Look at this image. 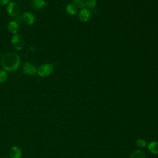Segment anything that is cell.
Returning <instances> with one entry per match:
<instances>
[{"mask_svg": "<svg viewBox=\"0 0 158 158\" xmlns=\"http://www.w3.org/2000/svg\"><path fill=\"white\" fill-rule=\"evenodd\" d=\"M10 0H0V5H5L9 2Z\"/></svg>", "mask_w": 158, "mask_h": 158, "instance_id": "cell-18", "label": "cell"}, {"mask_svg": "<svg viewBox=\"0 0 158 158\" xmlns=\"http://www.w3.org/2000/svg\"><path fill=\"white\" fill-rule=\"evenodd\" d=\"M130 158H146V154L141 150H136L131 154Z\"/></svg>", "mask_w": 158, "mask_h": 158, "instance_id": "cell-13", "label": "cell"}, {"mask_svg": "<svg viewBox=\"0 0 158 158\" xmlns=\"http://www.w3.org/2000/svg\"><path fill=\"white\" fill-rule=\"evenodd\" d=\"M12 45L17 51H20L23 49L25 46V39L23 36L19 33L14 34L11 39Z\"/></svg>", "mask_w": 158, "mask_h": 158, "instance_id": "cell-2", "label": "cell"}, {"mask_svg": "<svg viewBox=\"0 0 158 158\" xmlns=\"http://www.w3.org/2000/svg\"><path fill=\"white\" fill-rule=\"evenodd\" d=\"M48 2L45 0H31V6L36 10H40L46 7Z\"/></svg>", "mask_w": 158, "mask_h": 158, "instance_id": "cell-7", "label": "cell"}, {"mask_svg": "<svg viewBox=\"0 0 158 158\" xmlns=\"http://www.w3.org/2000/svg\"><path fill=\"white\" fill-rule=\"evenodd\" d=\"M7 29L9 32H10L12 34H16L17 33L19 30V24L15 22V21H10L9 22L7 25Z\"/></svg>", "mask_w": 158, "mask_h": 158, "instance_id": "cell-10", "label": "cell"}, {"mask_svg": "<svg viewBox=\"0 0 158 158\" xmlns=\"http://www.w3.org/2000/svg\"><path fill=\"white\" fill-rule=\"evenodd\" d=\"M9 155L11 158H20L22 156V151L17 146H13L9 151Z\"/></svg>", "mask_w": 158, "mask_h": 158, "instance_id": "cell-9", "label": "cell"}, {"mask_svg": "<svg viewBox=\"0 0 158 158\" xmlns=\"http://www.w3.org/2000/svg\"><path fill=\"white\" fill-rule=\"evenodd\" d=\"M20 63L19 56L14 52H8L4 54L1 59V65L6 71L12 72L17 70Z\"/></svg>", "mask_w": 158, "mask_h": 158, "instance_id": "cell-1", "label": "cell"}, {"mask_svg": "<svg viewBox=\"0 0 158 158\" xmlns=\"http://www.w3.org/2000/svg\"><path fill=\"white\" fill-rule=\"evenodd\" d=\"M136 145L139 148H144L146 146V142L143 139H139L136 141Z\"/></svg>", "mask_w": 158, "mask_h": 158, "instance_id": "cell-17", "label": "cell"}, {"mask_svg": "<svg viewBox=\"0 0 158 158\" xmlns=\"http://www.w3.org/2000/svg\"><path fill=\"white\" fill-rule=\"evenodd\" d=\"M19 10L20 8L19 5L15 2H11L9 3L6 8V11L7 14L12 17L16 16L19 14Z\"/></svg>", "mask_w": 158, "mask_h": 158, "instance_id": "cell-4", "label": "cell"}, {"mask_svg": "<svg viewBox=\"0 0 158 158\" xmlns=\"http://www.w3.org/2000/svg\"><path fill=\"white\" fill-rule=\"evenodd\" d=\"M7 78V74L6 70H0V83H4Z\"/></svg>", "mask_w": 158, "mask_h": 158, "instance_id": "cell-15", "label": "cell"}, {"mask_svg": "<svg viewBox=\"0 0 158 158\" xmlns=\"http://www.w3.org/2000/svg\"><path fill=\"white\" fill-rule=\"evenodd\" d=\"M91 17L90 11L85 8H83L78 13V18L80 21L86 22L89 20Z\"/></svg>", "mask_w": 158, "mask_h": 158, "instance_id": "cell-6", "label": "cell"}, {"mask_svg": "<svg viewBox=\"0 0 158 158\" xmlns=\"http://www.w3.org/2000/svg\"><path fill=\"white\" fill-rule=\"evenodd\" d=\"M66 11L70 15H75L77 12V7L74 4H69L66 6Z\"/></svg>", "mask_w": 158, "mask_h": 158, "instance_id": "cell-12", "label": "cell"}, {"mask_svg": "<svg viewBox=\"0 0 158 158\" xmlns=\"http://www.w3.org/2000/svg\"><path fill=\"white\" fill-rule=\"evenodd\" d=\"M96 4H97L96 0H88L86 3V6H87L88 8L92 9V8H94L96 6Z\"/></svg>", "mask_w": 158, "mask_h": 158, "instance_id": "cell-16", "label": "cell"}, {"mask_svg": "<svg viewBox=\"0 0 158 158\" xmlns=\"http://www.w3.org/2000/svg\"><path fill=\"white\" fill-rule=\"evenodd\" d=\"M2 158H7V157H2Z\"/></svg>", "mask_w": 158, "mask_h": 158, "instance_id": "cell-19", "label": "cell"}, {"mask_svg": "<svg viewBox=\"0 0 158 158\" xmlns=\"http://www.w3.org/2000/svg\"><path fill=\"white\" fill-rule=\"evenodd\" d=\"M149 151L154 154H158V142L152 141L148 144Z\"/></svg>", "mask_w": 158, "mask_h": 158, "instance_id": "cell-11", "label": "cell"}, {"mask_svg": "<svg viewBox=\"0 0 158 158\" xmlns=\"http://www.w3.org/2000/svg\"><path fill=\"white\" fill-rule=\"evenodd\" d=\"M23 19L27 25H33L35 21V17L33 14L30 12H25L23 15Z\"/></svg>", "mask_w": 158, "mask_h": 158, "instance_id": "cell-8", "label": "cell"}, {"mask_svg": "<svg viewBox=\"0 0 158 158\" xmlns=\"http://www.w3.org/2000/svg\"><path fill=\"white\" fill-rule=\"evenodd\" d=\"M22 70L24 73L31 76L35 75L36 73H37V70L35 67L28 62H26L24 64Z\"/></svg>", "mask_w": 158, "mask_h": 158, "instance_id": "cell-5", "label": "cell"}, {"mask_svg": "<svg viewBox=\"0 0 158 158\" xmlns=\"http://www.w3.org/2000/svg\"><path fill=\"white\" fill-rule=\"evenodd\" d=\"M54 65L50 64H43L37 69V73L41 77H45L49 75L53 71Z\"/></svg>", "mask_w": 158, "mask_h": 158, "instance_id": "cell-3", "label": "cell"}, {"mask_svg": "<svg viewBox=\"0 0 158 158\" xmlns=\"http://www.w3.org/2000/svg\"><path fill=\"white\" fill-rule=\"evenodd\" d=\"M88 0H73V4L78 8H83L86 6V3Z\"/></svg>", "mask_w": 158, "mask_h": 158, "instance_id": "cell-14", "label": "cell"}]
</instances>
